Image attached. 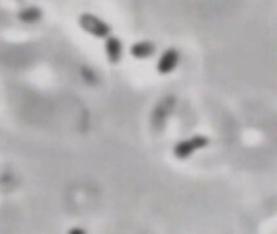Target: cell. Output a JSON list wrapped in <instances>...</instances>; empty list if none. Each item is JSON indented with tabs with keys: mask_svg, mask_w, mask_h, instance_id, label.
<instances>
[{
	"mask_svg": "<svg viewBox=\"0 0 277 234\" xmlns=\"http://www.w3.org/2000/svg\"><path fill=\"white\" fill-rule=\"evenodd\" d=\"M154 51V47L149 43H140L132 47L131 53L137 58H146L150 56Z\"/></svg>",
	"mask_w": 277,
	"mask_h": 234,
	"instance_id": "cell-3",
	"label": "cell"
},
{
	"mask_svg": "<svg viewBox=\"0 0 277 234\" xmlns=\"http://www.w3.org/2000/svg\"><path fill=\"white\" fill-rule=\"evenodd\" d=\"M179 55L174 50L166 51L158 63V71L160 73L166 74L171 72L178 63Z\"/></svg>",
	"mask_w": 277,
	"mask_h": 234,
	"instance_id": "cell-2",
	"label": "cell"
},
{
	"mask_svg": "<svg viewBox=\"0 0 277 234\" xmlns=\"http://www.w3.org/2000/svg\"><path fill=\"white\" fill-rule=\"evenodd\" d=\"M109 56L112 61L117 62L121 56V44L118 42H113L109 47Z\"/></svg>",
	"mask_w": 277,
	"mask_h": 234,
	"instance_id": "cell-4",
	"label": "cell"
},
{
	"mask_svg": "<svg viewBox=\"0 0 277 234\" xmlns=\"http://www.w3.org/2000/svg\"><path fill=\"white\" fill-rule=\"evenodd\" d=\"M208 139L204 136H195L190 139L184 140L176 144L174 147V154L180 160L188 158L195 150L205 147Z\"/></svg>",
	"mask_w": 277,
	"mask_h": 234,
	"instance_id": "cell-1",
	"label": "cell"
}]
</instances>
